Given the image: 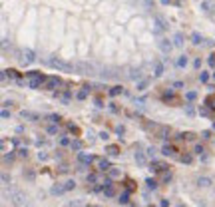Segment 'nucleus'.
Listing matches in <instances>:
<instances>
[{
  "mask_svg": "<svg viewBox=\"0 0 215 207\" xmlns=\"http://www.w3.org/2000/svg\"><path fill=\"white\" fill-rule=\"evenodd\" d=\"M10 201H12V205H16V207H24L26 205V195H24L20 189H14V191L10 193Z\"/></svg>",
  "mask_w": 215,
  "mask_h": 207,
  "instance_id": "obj_1",
  "label": "nucleus"
},
{
  "mask_svg": "<svg viewBox=\"0 0 215 207\" xmlns=\"http://www.w3.org/2000/svg\"><path fill=\"white\" fill-rule=\"evenodd\" d=\"M50 66L56 68V70H60V72H72V70H74L72 64L64 62V60H60V58H52V60H50Z\"/></svg>",
  "mask_w": 215,
  "mask_h": 207,
  "instance_id": "obj_2",
  "label": "nucleus"
},
{
  "mask_svg": "<svg viewBox=\"0 0 215 207\" xmlns=\"http://www.w3.org/2000/svg\"><path fill=\"white\" fill-rule=\"evenodd\" d=\"M60 86H62V80H60L58 76H48L46 82H44V90H50V92L58 90Z\"/></svg>",
  "mask_w": 215,
  "mask_h": 207,
  "instance_id": "obj_3",
  "label": "nucleus"
},
{
  "mask_svg": "<svg viewBox=\"0 0 215 207\" xmlns=\"http://www.w3.org/2000/svg\"><path fill=\"white\" fill-rule=\"evenodd\" d=\"M149 169H151L153 173H163V171H169V167H167L163 161H155V159L151 161V167H149Z\"/></svg>",
  "mask_w": 215,
  "mask_h": 207,
  "instance_id": "obj_4",
  "label": "nucleus"
},
{
  "mask_svg": "<svg viewBox=\"0 0 215 207\" xmlns=\"http://www.w3.org/2000/svg\"><path fill=\"white\" fill-rule=\"evenodd\" d=\"M96 163H98V169H100V171H110V169H112L110 161L104 159V157H96Z\"/></svg>",
  "mask_w": 215,
  "mask_h": 207,
  "instance_id": "obj_5",
  "label": "nucleus"
},
{
  "mask_svg": "<svg viewBox=\"0 0 215 207\" xmlns=\"http://www.w3.org/2000/svg\"><path fill=\"white\" fill-rule=\"evenodd\" d=\"M159 48H161L163 54H169V52H171V48H173V44L169 42V40L163 38V40H159Z\"/></svg>",
  "mask_w": 215,
  "mask_h": 207,
  "instance_id": "obj_6",
  "label": "nucleus"
},
{
  "mask_svg": "<svg viewBox=\"0 0 215 207\" xmlns=\"http://www.w3.org/2000/svg\"><path fill=\"white\" fill-rule=\"evenodd\" d=\"M135 161H138V165H145L148 163V155L143 151H135Z\"/></svg>",
  "mask_w": 215,
  "mask_h": 207,
  "instance_id": "obj_7",
  "label": "nucleus"
},
{
  "mask_svg": "<svg viewBox=\"0 0 215 207\" xmlns=\"http://www.w3.org/2000/svg\"><path fill=\"white\" fill-rule=\"evenodd\" d=\"M153 76L155 78L163 76V64L161 62H153Z\"/></svg>",
  "mask_w": 215,
  "mask_h": 207,
  "instance_id": "obj_8",
  "label": "nucleus"
},
{
  "mask_svg": "<svg viewBox=\"0 0 215 207\" xmlns=\"http://www.w3.org/2000/svg\"><path fill=\"white\" fill-rule=\"evenodd\" d=\"M78 159H80L82 163H88V165H90L92 161H96V157H92V155H86V154H78Z\"/></svg>",
  "mask_w": 215,
  "mask_h": 207,
  "instance_id": "obj_9",
  "label": "nucleus"
},
{
  "mask_svg": "<svg viewBox=\"0 0 215 207\" xmlns=\"http://www.w3.org/2000/svg\"><path fill=\"white\" fill-rule=\"evenodd\" d=\"M197 185H199V187H209L211 179L209 177H199V179H197Z\"/></svg>",
  "mask_w": 215,
  "mask_h": 207,
  "instance_id": "obj_10",
  "label": "nucleus"
},
{
  "mask_svg": "<svg viewBox=\"0 0 215 207\" xmlns=\"http://www.w3.org/2000/svg\"><path fill=\"white\" fill-rule=\"evenodd\" d=\"M24 60H26L28 64L36 60V56H34V52H32V50H26V52H24Z\"/></svg>",
  "mask_w": 215,
  "mask_h": 207,
  "instance_id": "obj_11",
  "label": "nucleus"
},
{
  "mask_svg": "<svg viewBox=\"0 0 215 207\" xmlns=\"http://www.w3.org/2000/svg\"><path fill=\"white\" fill-rule=\"evenodd\" d=\"M104 195H106V197H114V195H116L114 185H108V187H104Z\"/></svg>",
  "mask_w": 215,
  "mask_h": 207,
  "instance_id": "obj_12",
  "label": "nucleus"
},
{
  "mask_svg": "<svg viewBox=\"0 0 215 207\" xmlns=\"http://www.w3.org/2000/svg\"><path fill=\"white\" fill-rule=\"evenodd\" d=\"M191 40H193V44H201L203 42V36H201L199 32H193L191 34Z\"/></svg>",
  "mask_w": 215,
  "mask_h": 207,
  "instance_id": "obj_13",
  "label": "nucleus"
},
{
  "mask_svg": "<svg viewBox=\"0 0 215 207\" xmlns=\"http://www.w3.org/2000/svg\"><path fill=\"white\" fill-rule=\"evenodd\" d=\"M106 151H108L110 155H118V154H119V147H118V145H108V147H106Z\"/></svg>",
  "mask_w": 215,
  "mask_h": 207,
  "instance_id": "obj_14",
  "label": "nucleus"
},
{
  "mask_svg": "<svg viewBox=\"0 0 215 207\" xmlns=\"http://www.w3.org/2000/svg\"><path fill=\"white\" fill-rule=\"evenodd\" d=\"M118 203H129V195H128V191H125V193H119V195H118Z\"/></svg>",
  "mask_w": 215,
  "mask_h": 207,
  "instance_id": "obj_15",
  "label": "nucleus"
},
{
  "mask_svg": "<svg viewBox=\"0 0 215 207\" xmlns=\"http://www.w3.org/2000/svg\"><path fill=\"white\" fill-rule=\"evenodd\" d=\"M145 183H148V187H149V189H155V187L159 185V181H158V179H153V177H149Z\"/></svg>",
  "mask_w": 215,
  "mask_h": 207,
  "instance_id": "obj_16",
  "label": "nucleus"
},
{
  "mask_svg": "<svg viewBox=\"0 0 215 207\" xmlns=\"http://www.w3.org/2000/svg\"><path fill=\"white\" fill-rule=\"evenodd\" d=\"M119 94H122V86H112L110 96H119Z\"/></svg>",
  "mask_w": 215,
  "mask_h": 207,
  "instance_id": "obj_17",
  "label": "nucleus"
},
{
  "mask_svg": "<svg viewBox=\"0 0 215 207\" xmlns=\"http://www.w3.org/2000/svg\"><path fill=\"white\" fill-rule=\"evenodd\" d=\"M62 187H64V189H66V191H70V189H74V187H76V183L72 181V179H68V181H66V183H64Z\"/></svg>",
  "mask_w": 215,
  "mask_h": 207,
  "instance_id": "obj_18",
  "label": "nucleus"
},
{
  "mask_svg": "<svg viewBox=\"0 0 215 207\" xmlns=\"http://www.w3.org/2000/svg\"><path fill=\"white\" fill-rule=\"evenodd\" d=\"M161 181H163V183L171 181V171H163V173H161Z\"/></svg>",
  "mask_w": 215,
  "mask_h": 207,
  "instance_id": "obj_19",
  "label": "nucleus"
},
{
  "mask_svg": "<svg viewBox=\"0 0 215 207\" xmlns=\"http://www.w3.org/2000/svg\"><path fill=\"white\" fill-rule=\"evenodd\" d=\"M22 116H24V118H30L32 121L38 120V116H36V114H32V112H22Z\"/></svg>",
  "mask_w": 215,
  "mask_h": 207,
  "instance_id": "obj_20",
  "label": "nucleus"
},
{
  "mask_svg": "<svg viewBox=\"0 0 215 207\" xmlns=\"http://www.w3.org/2000/svg\"><path fill=\"white\" fill-rule=\"evenodd\" d=\"M48 120L54 121V124H60V121H62V118L58 116V114H52V116H48Z\"/></svg>",
  "mask_w": 215,
  "mask_h": 207,
  "instance_id": "obj_21",
  "label": "nucleus"
},
{
  "mask_svg": "<svg viewBox=\"0 0 215 207\" xmlns=\"http://www.w3.org/2000/svg\"><path fill=\"white\" fill-rule=\"evenodd\" d=\"M72 149L80 151V149H82V141H80V140H74V141H72Z\"/></svg>",
  "mask_w": 215,
  "mask_h": 207,
  "instance_id": "obj_22",
  "label": "nucleus"
},
{
  "mask_svg": "<svg viewBox=\"0 0 215 207\" xmlns=\"http://www.w3.org/2000/svg\"><path fill=\"white\" fill-rule=\"evenodd\" d=\"M181 140H195V134H191V131H185V134H181Z\"/></svg>",
  "mask_w": 215,
  "mask_h": 207,
  "instance_id": "obj_23",
  "label": "nucleus"
},
{
  "mask_svg": "<svg viewBox=\"0 0 215 207\" xmlns=\"http://www.w3.org/2000/svg\"><path fill=\"white\" fill-rule=\"evenodd\" d=\"M205 102H207V106H209V108H213V110H215V96H209Z\"/></svg>",
  "mask_w": 215,
  "mask_h": 207,
  "instance_id": "obj_24",
  "label": "nucleus"
},
{
  "mask_svg": "<svg viewBox=\"0 0 215 207\" xmlns=\"http://www.w3.org/2000/svg\"><path fill=\"white\" fill-rule=\"evenodd\" d=\"M145 88H148V80H142V82L138 84V90H139V92H143Z\"/></svg>",
  "mask_w": 215,
  "mask_h": 207,
  "instance_id": "obj_25",
  "label": "nucleus"
},
{
  "mask_svg": "<svg viewBox=\"0 0 215 207\" xmlns=\"http://www.w3.org/2000/svg\"><path fill=\"white\" fill-rule=\"evenodd\" d=\"M177 66H179V68H183V66H187V58H185V56H181V58L177 60Z\"/></svg>",
  "mask_w": 215,
  "mask_h": 207,
  "instance_id": "obj_26",
  "label": "nucleus"
},
{
  "mask_svg": "<svg viewBox=\"0 0 215 207\" xmlns=\"http://www.w3.org/2000/svg\"><path fill=\"white\" fill-rule=\"evenodd\" d=\"M66 189L64 187H60V185H56V187H52V193H56V195H60V193H64Z\"/></svg>",
  "mask_w": 215,
  "mask_h": 207,
  "instance_id": "obj_27",
  "label": "nucleus"
},
{
  "mask_svg": "<svg viewBox=\"0 0 215 207\" xmlns=\"http://www.w3.org/2000/svg\"><path fill=\"white\" fill-rule=\"evenodd\" d=\"M18 155H20V157H28V149H26V147H20V149H18Z\"/></svg>",
  "mask_w": 215,
  "mask_h": 207,
  "instance_id": "obj_28",
  "label": "nucleus"
},
{
  "mask_svg": "<svg viewBox=\"0 0 215 207\" xmlns=\"http://www.w3.org/2000/svg\"><path fill=\"white\" fill-rule=\"evenodd\" d=\"M183 44V36L181 34H175V46H181Z\"/></svg>",
  "mask_w": 215,
  "mask_h": 207,
  "instance_id": "obj_29",
  "label": "nucleus"
},
{
  "mask_svg": "<svg viewBox=\"0 0 215 207\" xmlns=\"http://www.w3.org/2000/svg\"><path fill=\"white\" fill-rule=\"evenodd\" d=\"M155 154H158L155 147H148V157H155Z\"/></svg>",
  "mask_w": 215,
  "mask_h": 207,
  "instance_id": "obj_30",
  "label": "nucleus"
},
{
  "mask_svg": "<svg viewBox=\"0 0 215 207\" xmlns=\"http://www.w3.org/2000/svg\"><path fill=\"white\" fill-rule=\"evenodd\" d=\"M96 179H98V173H96V171L88 173V181H96Z\"/></svg>",
  "mask_w": 215,
  "mask_h": 207,
  "instance_id": "obj_31",
  "label": "nucleus"
},
{
  "mask_svg": "<svg viewBox=\"0 0 215 207\" xmlns=\"http://www.w3.org/2000/svg\"><path fill=\"white\" fill-rule=\"evenodd\" d=\"M48 134H58V125H48Z\"/></svg>",
  "mask_w": 215,
  "mask_h": 207,
  "instance_id": "obj_32",
  "label": "nucleus"
},
{
  "mask_svg": "<svg viewBox=\"0 0 215 207\" xmlns=\"http://www.w3.org/2000/svg\"><path fill=\"white\" fill-rule=\"evenodd\" d=\"M179 159H181L183 163H191V155H181Z\"/></svg>",
  "mask_w": 215,
  "mask_h": 207,
  "instance_id": "obj_33",
  "label": "nucleus"
},
{
  "mask_svg": "<svg viewBox=\"0 0 215 207\" xmlns=\"http://www.w3.org/2000/svg\"><path fill=\"white\" fill-rule=\"evenodd\" d=\"M203 151H205V147H203V145H199V144H197V145H195V154H203Z\"/></svg>",
  "mask_w": 215,
  "mask_h": 207,
  "instance_id": "obj_34",
  "label": "nucleus"
},
{
  "mask_svg": "<svg viewBox=\"0 0 215 207\" xmlns=\"http://www.w3.org/2000/svg\"><path fill=\"white\" fill-rule=\"evenodd\" d=\"M209 66L215 68V54H211V56H209Z\"/></svg>",
  "mask_w": 215,
  "mask_h": 207,
  "instance_id": "obj_35",
  "label": "nucleus"
},
{
  "mask_svg": "<svg viewBox=\"0 0 215 207\" xmlns=\"http://www.w3.org/2000/svg\"><path fill=\"white\" fill-rule=\"evenodd\" d=\"M209 6H211V2H209V0H205V2H203V10H211Z\"/></svg>",
  "mask_w": 215,
  "mask_h": 207,
  "instance_id": "obj_36",
  "label": "nucleus"
},
{
  "mask_svg": "<svg viewBox=\"0 0 215 207\" xmlns=\"http://www.w3.org/2000/svg\"><path fill=\"white\" fill-rule=\"evenodd\" d=\"M100 137H102V140H108V137H110V134H108V131H102Z\"/></svg>",
  "mask_w": 215,
  "mask_h": 207,
  "instance_id": "obj_37",
  "label": "nucleus"
},
{
  "mask_svg": "<svg viewBox=\"0 0 215 207\" xmlns=\"http://www.w3.org/2000/svg\"><path fill=\"white\" fill-rule=\"evenodd\" d=\"M199 78H201V82H207V78H209V76H207L205 72H201V76H199Z\"/></svg>",
  "mask_w": 215,
  "mask_h": 207,
  "instance_id": "obj_38",
  "label": "nucleus"
},
{
  "mask_svg": "<svg viewBox=\"0 0 215 207\" xmlns=\"http://www.w3.org/2000/svg\"><path fill=\"white\" fill-rule=\"evenodd\" d=\"M60 144H62V145H68V144H70V140H68V137H62V140H60Z\"/></svg>",
  "mask_w": 215,
  "mask_h": 207,
  "instance_id": "obj_39",
  "label": "nucleus"
},
{
  "mask_svg": "<svg viewBox=\"0 0 215 207\" xmlns=\"http://www.w3.org/2000/svg\"><path fill=\"white\" fill-rule=\"evenodd\" d=\"M193 66H195V68H201V58H197L195 62H193Z\"/></svg>",
  "mask_w": 215,
  "mask_h": 207,
  "instance_id": "obj_40",
  "label": "nucleus"
},
{
  "mask_svg": "<svg viewBox=\"0 0 215 207\" xmlns=\"http://www.w3.org/2000/svg\"><path fill=\"white\" fill-rule=\"evenodd\" d=\"M173 88H175V90H179V88H183V84H181V82H175V84H173Z\"/></svg>",
  "mask_w": 215,
  "mask_h": 207,
  "instance_id": "obj_41",
  "label": "nucleus"
},
{
  "mask_svg": "<svg viewBox=\"0 0 215 207\" xmlns=\"http://www.w3.org/2000/svg\"><path fill=\"white\" fill-rule=\"evenodd\" d=\"M2 181H4V183H8V181H10V177H8L6 173H2Z\"/></svg>",
  "mask_w": 215,
  "mask_h": 207,
  "instance_id": "obj_42",
  "label": "nucleus"
},
{
  "mask_svg": "<svg viewBox=\"0 0 215 207\" xmlns=\"http://www.w3.org/2000/svg\"><path fill=\"white\" fill-rule=\"evenodd\" d=\"M161 4H169V0H161Z\"/></svg>",
  "mask_w": 215,
  "mask_h": 207,
  "instance_id": "obj_43",
  "label": "nucleus"
},
{
  "mask_svg": "<svg viewBox=\"0 0 215 207\" xmlns=\"http://www.w3.org/2000/svg\"><path fill=\"white\" fill-rule=\"evenodd\" d=\"M213 130H215V124H213Z\"/></svg>",
  "mask_w": 215,
  "mask_h": 207,
  "instance_id": "obj_44",
  "label": "nucleus"
},
{
  "mask_svg": "<svg viewBox=\"0 0 215 207\" xmlns=\"http://www.w3.org/2000/svg\"><path fill=\"white\" fill-rule=\"evenodd\" d=\"M149 207H155V205H149Z\"/></svg>",
  "mask_w": 215,
  "mask_h": 207,
  "instance_id": "obj_45",
  "label": "nucleus"
},
{
  "mask_svg": "<svg viewBox=\"0 0 215 207\" xmlns=\"http://www.w3.org/2000/svg\"><path fill=\"white\" fill-rule=\"evenodd\" d=\"M213 78H215V72H213Z\"/></svg>",
  "mask_w": 215,
  "mask_h": 207,
  "instance_id": "obj_46",
  "label": "nucleus"
},
{
  "mask_svg": "<svg viewBox=\"0 0 215 207\" xmlns=\"http://www.w3.org/2000/svg\"><path fill=\"white\" fill-rule=\"evenodd\" d=\"M90 207H96V205H90Z\"/></svg>",
  "mask_w": 215,
  "mask_h": 207,
  "instance_id": "obj_47",
  "label": "nucleus"
}]
</instances>
